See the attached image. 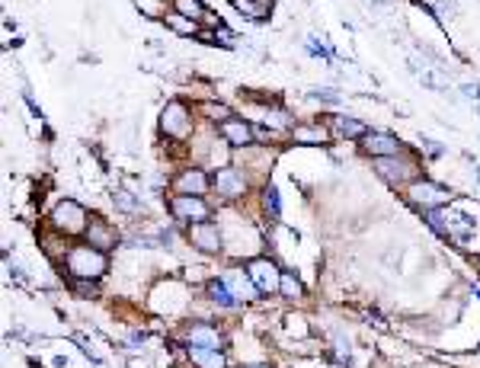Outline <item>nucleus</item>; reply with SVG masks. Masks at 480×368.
Wrapping results in <instances>:
<instances>
[{
  "instance_id": "obj_1",
  "label": "nucleus",
  "mask_w": 480,
  "mask_h": 368,
  "mask_svg": "<svg viewBox=\"0 0 480 368\" xmlns=\"http://www.w3.org/2000/svg\"><path fill=\"white\" fill-rule=\"evenodd\" d=\"M61 266L68 269L70 278H93V282H99L106 276V269H109V253L97 250V247H90L84 240L70 247V253L64 257Z\"/></svg>"
},
{
  "instance_id": "obj_2",
  "label": "nucleus",
  "mask_w": 480,
  "mask_h": 368,
  "mask_svg": "<svg viewBox=\"0 0 480 368\" xmlns=\"http://www.w3.org/2000/svg\"><path fill=\"white\" fill-rule=\"evenodd\" d=\"M375 173L381 176L388 186H410V183L423 180V164L413 154H394V157H378L375 160Z\"/></svg>"
},
{
  "instance_id": "obj_3",
  "label": "nucleus",
  "mask_w": 480,
  "mask_h": 368,
  "mask_svg": "<svg viewBox=\"0 0 480 368\" xmlns=\"http://www.w3.org/2000/svg\"><path fill=\"white\" fill-rule=\"evenodd\" d=\"M90 218H93V215H87V209L80 205V202L61 199L55 209H51L49 224H51V231H58V234L77 237V234H87V228H90Z\"/></svg>"
},
{
  "instance_id": "obj_4",
  "label": "nucleus",
  "mask_w": 480,
  "mask_h": 368,
  "mask_svg": "<svg viewBox=\"0 0 480 368\" xmlns=\"http://www.w3.org/2000/svg\"><path fill=\"white\" fill-rule=\"evenodd\" d=\"M195 128V116L183 99H170L160 112V132L167 135L170 141H186Z\"/></svg>"
},
{
  "instance_id": "obj_5",
  "label": "nucleus",
  "mask_w": 480,
  "mask_h": 368,
  "mask_svg": "<svg viewBox=\"0 0 480 368\" xmlns=\"http://www.w3.org/2000/svg\"><path fill=\"white\" fill-rule=\"evenodd\" d=\"M404 195H407V202H410L413 209H419V211L442 209L445 202H452V189L438 186V183H432V180H417V183H410V186L404 189Z\"/></svg>"
},
{
  "instance_id": "obj_6",
  "label": "nucleus",
  "mask_w": 480,
  "mask_h": 368,
  "mask_svg": "<svg viewBox=\"0 0 480 368\" xmlns=\"http://www.w3.org/2000/svg\"><path fill=\"white\" fill-rule=\"evenodd\" d=\"M170 215H173V221L192 228V224L211 221V205L205 202V195H173L170 199Z\"/></svg>"
},
{
  "instance_id": "obj_7",
  "label": "nucleus",
  "mask_w": 480,
  "mask_h": 368,
  "mask_svg": "<svg viewBox=\"0 0 480 368\" xmlns=\"http://www.w3.org/2000/svg\"><path fill=\"white\" fill-rule=\"evenodd\" d=\"M211 189H215L224 202H237L250 192V176H247L240 167L230 164V167H221V170L211 173Z\"/></svg>"
},
{
  "instance_id": "obj_8",
  "label": "nucleus",
  "mask_w": 480,
  "mask_h": 368,
  "mask_svg": "<svg viewBox=\"0 0 480 368\" xmlns=\"http://www.w3.org/2000/svg\"><path fill=\"white\" fill-rule=\"evenodd\" d=\"M189 243H192L199 253H209V257H215V253L224 250V231L218 221H202V224H192L189 228Z\"/></svg>"
},
{
  "instance_id": "obj_9",
  "label": "nucleus",
  "mask_w": 480,
  "mask_h": 368,
  "mask_svg": "<svg viewBox=\"0 0 480 368\" xmlns=\"http://www.w3.org/2000/svg\"><path fill=\"white\" fill-rule=\"evenodd\" d=\"M218 135H221L234 151H247V147L257 145V125H250V122L240 118V116H230L228 122H221V125H218Z\"/></svg>"
},
{
  "instance_id": "obj_10",
  "label": "nucleus",
  "mask_w": 480,
  "mask_h": 368,
  "mask_svg": "<svg viewBox=\"0 0 480 368\" xmlns=\"http://www.w3.org/2000/svg\"><path fill=\"white\" fill-rule=\"evenodd\" d=\"M183 343H186V346H199V349H221L224 333L215 324H209V320H192V324H186V330H183Z\"/></svg>"
},
{
  "instance_id": "obj_11",
  "label": "nucleus",
  "mask_w": 480,
  "mask_h": 368,
  "mask_svg": "<svg viewBox=\"0 0 480 368\" xmlns=\"http://www.w3.org/2000/svg\"><path fill=\"white\" fill-rule=\"evenodd\" d=\"M247 276L253 278L257 292H263V295L278 292V282H282V272H278V266L272 263V259H266V257H253L250 263H247Z\"/></svg>"
},
{
  "instance_id": "obj_12",
  "label": "nucleus",
  "mask_w": 480,
  "mask_h": 368,
  "mask_svg": "<svg viewBox=\"0 0 480 368\" xmlns=\"http://www.w3.org/2000/svg\"><path fill=\"white\" fill-rule=\"evenodd\" d=\"M211 189V176L202 167H183L173 176V195H205Z\"/></svg>"
},
{
  "instance_id": "obj_13",
  "label": "nucleus",
  "mask_w": 480,
  "mask_h": 368,
  "mask_svg": "<svg viewBox=\"0 0 480 368\" xmlns=\"http://www.w3.org/2000/svg\"><path fill=\"white\" fill-rule=\"evenodd\" d=\"M359 145H362V151L369 154V157H375V160L378 157H394V154H404L407 151L404 141L394 138L390 132H369L362 141H359Z\"/></svg>"
},
{
  "instance_id": "obj_14",
  "label": "nucleus",
  "mask_w": 480,
  "mask_h": 368,
  "mask_svg": "<svg viewBox=\"0 0 480 368\" xmlns=\"http://www.w3.org/2000/svg\"><path fill=\"white\" fill-rule=\"evenodd\" d=\"M84 240L90 243V247H97V250L109 253V250H116V247H118V231H116V224H112V221L93 215L90 218V228H87V234H84Z\"/></svg>"
},
{
  "instance_id": "obj_15",
  "label": "nucleus",
  "mask_w": 480,
  "mask_h": 368,
  "mask_svg": "<svg viewBox=\"0 0 480 368\" xmlns=\"http://www.w3.org/2000/svg\"><path fill=\"white\" fill-rule=\"evenodd\" d=\"M327 125H330V132H333V138L362 141L365 135H369L365 122H359V118H349V116H330V118H327Z\"/></svg>"
},
{
  "instance_id": "obj_16",
  "label": "nucleus",
  "mask_w": 480,
  "mask_h": 368,
  "mask_svg": "<svg viewBox=\"0 0 480 368\" xmlns=\"http://www.w3.org/2000/svg\"><path fill=\"white\" fill-rule=\"evenodd\" d=\"M224 282H228V288L237 295V301H253L257 298V285H253V278L247 276L244 269H237V266H230L228 272H224Z\"/></svg>"
},
{
  "instance_id": "obj_17",
  "label": "nucleus",
  "mask_w": 480,
  "mask_h": 368,
  "mask_svg": "<svg viewBox=\"0 0 480 368\" xmlns=\"http://www.w3.org/2000/svg\"><path fill=\"white\" fill-rule=\"evenodd\" d=\"M186 359L195 368H230L228 355L221 349H199V346H186Z\"/></svg>"
},
{
  "instance_id": "obj_18",
  "label": "nucleus",
  "mask_w": 480,
  "mask_h": 368,
  "mask_svg": "<svg viewBox=\"0 0 480 368\" xmlns=\"http://www.w3.org/2000/svg\"><path fill=\"white\" fill-rule=\"evenodd\" d=\"M205 295H209V301H211L215 307H221V311H230V307H240L237 295L228 288V282H224V278H211V282L205 285Z\"/></svg>"
},
{
  "instance_id": "obj_19",
  "label": "nucleus",
  "mask_w": 480,
  "mask_h": 368,
  "mask_svg": "<svg viewBox=\"0 0 480 368\" xmlns=\"http://www.w3.org/2000/svg\"><path fill=\"white\" fill-rule=\"evenodd\" d=\"M288 135H292L298 145H327V141L333 138L330 125H295Z\"/></svg>"
},
{
  "instance_id": "obj_20",
  "label": "nucleus",
  "mask_w": 480,
  "mask_h": 368,
  "mask_svg": "<svg viewBox=\"0 0 480 368\" xmlns=\"http://www.w3.org/2000/svg\"><path fill=\"white\" fill-rule=\"evenodd\" d=\"M234 7L240 16H247V20H266L269 16V0H234Z\"/></svg>"
},
{
  "instance_id": "obj_21",
  "label": "nucleus",
  "mask_w": 480,
  "mask_h": 368,
  "mask_svg": "<svg viewBox=\"0 0 480 368\" xmlns=\"http://www.w3.org/2000/svg\"><path fill=\"white\" fill-rule=\"evenodd\" d=\"M263 122H266V128H269V132H292V128H295L292 112H288V109H266Z\"/></svg>"
},
{
  "instance_id": "obj_22",
  "label": "nucleus",
  "mask_w": 480,
  "mask_h": 368,
  "mask_svg": "<svg viewBox=\"0 0 480 368\" xmlns=\"http://www.w3.org/2000/svg\"><path fill=\"white\" fill-rule=\"evenodd\" d=\"M259 202H263V215L269 218V221H278V218H282V199H278V189L276 186H263Z\"/></svg>"
},
{
  "instance_id": "obj_23",
  "label": "nucleus",
  "mask_w": 480,
  "mask_h": 368,
  "mask_svg": "<svg viewBox=\"0 0 480 368\" xmlns=\"http://www.w3.org/2000/svg\"><path fill=\"white\" fill-rule=\"evenodd\" d=\"M173 13H180V16H186V20L199 23V20H205V16H209V10H205L202 0H173Z\"/></svg>"
},
{
  "instance_id": "obj_24",
  "label": "nucleus",
  "mask_w": 480,
  "mask_h": 368,
  "mask_svg": "<svg viewBox=\"0 0 480 368\" xmlns=\"http://www.w3.org/2000/svg\"><path fill=\"white\" fill-rule=\"evenodd\" d=\"M423 218L438 237H448V211L445 209H429V211H423Z\"/></svg>"
},
{
  "instance_id": "obj_25",
  "label": "nucleus",
  "mask_w": 480,
  "mask_h": 368,
  "mask_svg": "<svg viewBox=\"0 0 480 368\" xmlns=\"http://www.w3.org/2000/svg\"><path fill=\"white\" fill-rule=\"evenodd\" d=\"M278 292L285 295V298H301V295H304V288H301V282L295 278L292 269H282V282H278Z\"/></svg>"
},
{
  "instance_id": "obj_26",
  "label": "nucleus",
  "mask_w": 480,
  "mask_h": 368,
  "mask_svg": "<svg viewBox=\"0 0 480 368\" xmlns=\"http://www.w3.org/2000/svg\"><path fill=\"white\" fill-rule=\"evenodd\" d=\"M70 292L80 295V298H97L99 295V285L93 282V278H70Z\"/></svg>"
},
{
  "instance_id": "obj_27",
  "label": "nucleus",
  "mask_w": 480,
  "mask_h": 368,
  "mask_svg": "<svg viewBox=\"0 0 480 368\" xmlns=\"http://www.w3.org/2000/svg\"><path fill=\"white\" fill-rule=\"evenodd\" d=\"M199 109H202V116L209 118V122H218V125H221V122H228L230 118V109L224 103H202L199 106Z\"/></svg>"
},
{
  "instance_id": "obj_28",
  "label": "nucleus",
  "mask_w": 480,
  "mask_h": 368,
  "mask_svg": "<svg viewBox=\"0 0 480 368\" xmlns=\"http://www.w3.org/2000/svg\"><path fill=\"white\" fill-rule=\"evenodd\" d=\"M112 202H116V205L125 211V215H138V209H141V205H138V202H135L128 192H116V195H112Z\"/></svg>"
},
{
  "instance_id": "obj_29",
  "label": "nucleus",
  "mask_w": 480,
  "mask_h": 368,
  "mask_svg": "<svg viewBox=\"0 0 480 368\" xmlns=\"http://www.w3.org/2000/svg\"><path fill=\"white\" fill-rule=\"evenodd\" d=\"M311 99H320V103H340V93H333V90H311Z\"/></svg>"
},
{
  "instance_id": "obj_30",
  "label": "nucleus",
  "mask_w": 480,
  "mask_h": 368,
  "mask_svg": "<svg viewBox=\"0 0 480 368\" xmlns=\"http://www.w3.org/2000/svg\"><path fill=\"white\" fill-rule=\"evenodd\" d=\"M461 93H464L467 99H480V87H477V84H467V87H464V90H461Z\"/></svg>"
},
{
  "instance_id": "obj_31",
  "label": "nucleus",
  "mask_w": 480,
  "mask_h": 368,
  "mask_svg": "<svg viewBox=\"0 0 480 368\" xmlns=\"http://www.w3.org/2000/svg\"><path fill=\"white\" fill-rule=\"evenodd\" d=\"M240 368H272L269 362H247V365H240Z\"/></svg>"
},
{
  "instance_id": "obj_32",
  "label": "nucleus",
  "mask_w": 480,
  "mask_h": 368,
  "mask_svg": "<svg viewBox=\"0 0 480 368\" xmlns=\"http://www.w3.org/2000/svg\"><path fill=\"white\" fill-rule=\"evenodd\" d=\"M474 295H477V298H480V285H474Z\"/></svg>"
},
{
  "instance_id": "obj_33",
  "label": "nucleus",
  "mask_w": 480,
  "mask_h": 368,
  "mask_svg": "<svg viewBox=\"0 0 480 368\" xmlns=\"http://www.w3.org/2000/svg\"><path fill=\"white\" fill-rule=\"evenodd\" d=\"M477 112H480V103H477Z\"/></svg>"
},
{
  "instance_id": "obj_34",
  "label": "nucleus",
  "mask_w": 480,
  "mask_h": 368,
  "mask_svg": "<svg viewBox=\"0 0 480 368\" xmlns=\"http://www.w3.org/2000/svg\"><path fill=\"white\" fill-rule=\"evenodd\" d=\"M477 263H480V257H477Z\"/></svg>"
}]
</instances>
